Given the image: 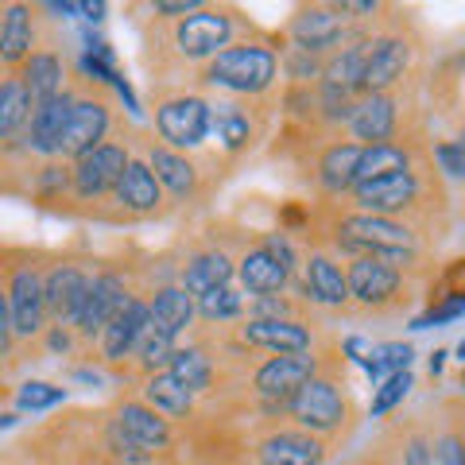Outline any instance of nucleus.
Instances as JSON below:
<instances>
[{
  "instance_id": "obj_20",
  "label": "nucleus",
  "mask_w": 465,
  "mask_h": 465,
  "mask_svg": "<svg viewBox=\"0 0 465 465\" xmlns=\"http://www.w3.org/2000/svg\"><path fill=\"white\" fill-rule=\"evenodd\" d=\"M330 442L302 427H275L256 442L260 465H322Z\"/></svg>"
},
{
  "instance_id": "obj_31",
  "label": "nucleus",
  "mask_w": 465,
  "mask_h": 465,
  "mask_svg": "<svg viewBox=\"0 0 465 465\" xmlns=\"http://www.w3.org/2000/svg\"><path fill=\"white\" fill-rule=\"evenodd\" d=\"M16 78L27 85V94H32L35 101H51L58 94H66V58L54 47H39L16 70Z\"/></svg>"
},
{
  "instance_id": "obj_10",
  "label": "nucleus",
  "mask_w": 465,
  "mask_h": 465,
  "mask_svg": "<svg viewBox=\"0 0 465 465\" xmlns=\"http://www.w3.org/2000/svg\"><path fill=\"white\" fill-rule=\"evenodd\" d=\"M326 361L318 353H272L252 369V391L256 400H264V407L287 415V403L307 388Z\"/></svg>"
},
{
  "instance_id": "obj_35",
  "label": "nucleus",
  "mask_w": 465,
  "mask_h": 465,
  "mask_svg": "<svg viewBox=\"0 0 465 465\" xmlns=\"http://www.w3.org/2000/svg\"><path fill=\"white\" fill-rule=\"evenodd\" d=\"M174 349H179V341H174L171 333H163V330L152 322L148 333L140 338L133 361H128V369H136V372H140V381H148V376H155V372H167V369H171Z\"/></svg>"
},
{
  "instance_id": "obj_39",
  "label": "nucleus",
  "mask_w": 465,
  "mask_h": 465,
  "mask_svg": "<svg viewBox=\"0 0 465 465\" xmlns=\"http://www.w3.org/2000/svg\"><path fill=\"white\" fill-rule=\"evenodd\" d=\"M411 388H415L411 372H396V376H388V381H381L376 384V396H372V419H381L391 411V407H400Z\"/></svg>"
},
{
  "instance_id": "obj_29",
  "label": "nucleus",
  "mask_w": 465,
  "mask_h": 465,
  "mask_svg": "<svg viewBox=\"0 0 465 465\" xmlns=\"http://www.w3.org/2000/svg\"><path fill=\"white\" fill-rule=\"evenodd\" d=\"M213 136H217V143H222L225 155H244L260 136L256 109L241 97L213 101Z\"/></svg>"
},
{
  "instance_id": "obj_19",
  "label": "nucleus",
  "mask_w": 465,
  "mask_h": 465,
  "mask_svg": "<svg viewBox=\"0 0 465 465\" xmlns=\"http://www.w3.org/2000/svg\"><path fill=\"white\" fill-rule=\"evenodd\" d=\"M299 280V268L287 264L283 256H275L264 241H256L252 249L237 256V283L249 299L260 295H283V291Z\"/></svg>"
},
{
  "instance_id": "obj_3",
  "label": "nucleus",
  "mask_w": 465,
  "mask_h": 465,
  "mask_svg": "<svg viewBox=\"0 0 465 465\" xmlns=\"http://www.w3.org/2000/svg\"><path fill=\"white\" fill-rule=\"evenodd\" d=\"M43 275H47V264H39L32 252H20L12 244L5 249V307L0 314H8L20 341H35L51 330Z\"/></svg>"
},
{
  "instance_id": "obj_1",
  "label": "nucleus",
  "mask_w": 465,
  "mask_h": 465,
  "mask_svg": "<svg viewBox=\"0 0 465 465\" xmlns=\"http://www.w3.org/2000/svg\"><path fill=\"white\" fill-rule=\"evenodd\" d=\"M280 70H283V58L275 54V47H268L264 39H241L229 51L210 58L206 66H198V82L229 97L252 101L272 94V85L280 82Z\"/></svg>"
},
{
  "instance_id": "obj_2",
  "label": "nucleus",
  "mask_w": 465,
  "mask_h": 465,
  "mask_svg": "<svg viewBox=\"0 0 465 465\" xmlns=\"http://www.w3.org/2000/svg\"><path fill=\"white\" fill-rule=\"evenodd\" d=\"M287 419H291V427H302L326 442L341 439L357 423V407H353V396H349L345 369L322 365V372L287 403Z\"/></svg>"
},
{
  "instance_id": "obj_42",
  "label": "nucleus",
  "mask_w": 465,
  "mask_h": 465,
  "mask_svg": "<svg viewBox=\"0 0 465 465\" xmlns=\"http://www.w3.org/2000/svg\"><path fill=\"white\" fill-rule=\"evenodd\" d=\"M202 5H206V0H155L152 12H155V16H171L174 24H179V20H186V16H194Z\"/></svg>"
},
{
  "instance_id": "obj_40",
  "label": "nucleus",
  "mask_w": 465,
  "mask_h": 465,
  "mask_svg": "<svg viewBox=\"0 0 465 465\" xmlns=\"http://www.w3.org/2000/svg\"><path fill=\"white\" fill-rule=\"evenodd\" d=\"M249 318H302V314L291 295H260L249 299Z\"/></svg>"
},
{
  "instance_id": "obj_7",
  "label": "nucleus",
  "mask_w": 465,
  "mask_h": 465,
  "mask_svg": "<svg viewBox=\"0 0 465 465\" xmlns=\"http://www.w3.org/2000/svg\"><path fill=\"white\" fill-rule=\"evenodd\" d=\"M241 32H256V27H252V20H244L237 8H229V5H202L194 16H186V20L174 24L171 43H174V51H179L186 63L206 66L210 58L229 51L232 43H241L237 39Z\"/></svg>"
},
{
  "instance_id": "obj_12",
  "label": "nucleus",
  "mask_w": 465,
  "mask_h": 465,
  "mask_svg": "<svg viewBox=\"0 0 465 465\" xmlns=\"http://www.w3.org/2000/svg\"><path fill=\"white\" fill-rule=\"evenodd\" d=\"M133 152L121 140H109L94 148L90 155H82L74 163V198L78 202H113L116 186H121L124 171L133 167Z\"/></svg>"
},
{
  "instance_id": "obj_43",
  "label": "nucleus",
  "mask_w": 465,
  "mask_h": 465,
  "mask_svg": "<svg viewBox=\"0 0 465 465\" xmlns=\"http://www.w3.org/2000/svg\"><path fill=\"white\" fill-rule=\"evenodd\" d=\"M442 365H446V353H442V349H439V353H434V357H430V376H439V372H442Z\"/></svg>"
},
{
  "instance_id": "obj_6",
  "label": "nucleus",
  "mask_w": 465,
  "mask_h": 465,
  "mask_svg": "<svg viewBox=\"0 0 465 465\" xmlns=\"http://www.w3.org/2000/svg\"><path fill=\"white\" fill-rule=\"evenodd\" d=\"M109 434L116 446V461L124 465H143L155 454H163L174 442V427L167 415H159L152 403L136 400H121L109 411Z\"/></svg>"
},
{
  "instance_id": "obj_26",
  "label": "nucleus",
  "mask_w": 465,
  "mask_h": 465,
  "mask_svg": "<svg viewBox=\"0 0 465 465\" xmlns=\"http://www.w3.org/2000/svg\"><path fill=\"white\" fill-rule=\"evenodd\" d=\"M232 280H237V260H232L225 249H217V244L191 252L179 264V283L191 291L194 299L210 295V291H217V287H229Z\"/></svg>"
},
{
  "instance_id": "obj_25",
  "label": "nucleus",
  "mask_w": 465,
  "mask_h": 465,
  "mask_svg": "<svg viewBox=\"0 0 465 465\" xmlns=\"http://www.w3.org/2000/svg\"><path fill=\"white\" fill-rule=\"evenodd\" d=\"M113 202H116V213L133 217V222H140V217H155L159 210H163V183H159V174L152 171L148 159H133V167L124 171Z\"/></svg>"
},
{
  "instance_id": "obj_36",
  "label": "nucleus",
  "mask_w": 465,
  "mask_h": 465,
  "mask_svg": "<svg viewBox=\"0 0 465 465\" xmlns=\"http://www.w3.org/2000/svg\"><path fill=\"white\" fill-rule=\"evenodd\" d=\"M198 318L202 322H217V326L244 322V318H249V299H244V291L232 287V283L217 287V291H210V295L198 299Z\"/></svg>"
},
{
  "instance_id": "obj_17",
  "label": "nucleus",
  "mask_w": 465,
  "mask_h": 465,
  "mask_svg": "<svg viewBox=\"0 0 465 465\" xmlns=\"http://www.w3.org/2000/svg\"><path fill=\"white\" fill-rule=\"evenodd\" d=\"M152 326V307H148V295H136L128 307L113 318V322L105 326V333L94 341L97 349V361L109 369H128V361H133L140 338L148 333Z\"/></svg>"
},
{
  "instance_id": "obj_14",
  "label": "nucleus",
  "mask_w": 465,
  "mask_h": 465,
  "mask_svg": "<svg viewBox=\"0 0 465 465\" xmlns=\"http://www.w3.org/2000/svg\"><path fill=\"white\" fill-rule=\"evenodd\" d=\"M136 299V291L128 287V280L116 268H101L94 275V287H90V299H85V307H82V318H78V338L82 345L90 349L101 333H105V326L113 322L116 314H121L128 302Z\"/></svg>"
},
{
  "instance_id": "obj_18",
  "label": "nucleus",
  "mask_w": 465,
  "mask_h": 465,
  "mask_svg": "<svg viewBox=\"0 0 465 465\" xmlns=\"http://www.w3.org/2000/svg\"><path fill=\"white\" fill-rule=\"evenodd\" d=\"M113 133V105L105 97H94V94H78V105H74V121H70L66 136H63V148H58V159L66 163H78L82 155H90L101 143H109Z\"/></svg>"
},
{
  "instance_id": "obj_11",
  "label": "nucleus",
  "mask_w": 465,
  "mask_h": 465,
  "mask_svg": "<svg viewBox=\"0 0 465 465\" xmlns=\"http://www.w3.org/2000/svg\"><path fill=\"white\" fill-rule=\"evenodd\" d=\"M94 268L78 264V260H54L47 264V275H43V295H47V314H51V326H78L82 307L90 299V287H94Z\"/></svg>"
},
{
  "instance_id": "obj_5",
  "label": "nucleus",
  "mask_w": 465,
  "mask_h": 465,
  "mask_svg": "<svg viewBox=\"0 0 465 465\" xmlns=\"http://www.w3.org/2000/svg\"><path fill=\"white\" fill-rule=\"evenodd\" d=\"M430 194H442L439 183H434L430 167L415 163L411 171H400V174H388V179L353 186L345 198H349V210H357V213H376V217H396V222H403V217L427 213Z\"/></svg>"
},
{
  "instance_id": "obj_33",
  "label": "nucleus",
  "mask_w": 465,
  "mask_h": 465,
  "mask_svg": "<svg viewBox=\"0 0 465 465\" xmlns=\"http://www.w3.org/2000/svg\"><path fill=\"white\" fill-rule=\"evenodd\" d=\"M411 167H415V148H411V143H403V140L376 143V148H365V155H361L357 186L388 179V174H400V171H411Z\"/></svg>"
},
{
  "instance_id": "obj_4",
  "label": "nucleus",
  "mask_w": 465,
  "mask_h": 465,
  "mask_svg": "<svg viewBox=\"0 0 465 465\" xmlns=\"http://www.w3.org/2000/svg\"><path fill=\"white\" fill-rule=\"evenodd\" d=\"M330 252H341L345 260L384 256V252H419V232L407 222H396V217L341 210L330 225Z\"/></svg>"
},
{
  "instance_id": "obj_44",
  "label": "nucleus",
  "mask_w": 465,
  "mask_h": 465,
  "mask_svg": "<svg viewBox=\"0 0 465 465\" xmlns=\"http://www.w3.org/2000/svg\"><path fill=\"white\" fill-rule=\"evenodd\" d=\"M458 361H461V365H465V338L458 341Z\"/></svg>"
},
{
  "instance_id": "obj_28",
  "label": "nucleus",
  "mask_w": 465,
  "mask_h": 465,
  "mask_svg": "<svg viewBox=\"0 0 465 465\" xmlns=\"http://www.w3.org/2000/svg\"><path fill=\"white\" fill-rule=\"evenodd\" d=\"M148 163L159 174L163 191L174 194L179 202H194L202 194V167L191 152H174L167 143H152L148 148Z\"/></svg>"
},
{
  "instance_id": "obj_41",
  "label": "nucleus",
  "mask_w": 465,
  "mask_h": 465,
  "mask_svg": "<svg viewBox=\"0 0 465 465\" xmlns=\"http://www.w3.org/2000/svg\"><path fill=\"white\" fill-rule=\"evenodd\" d=\"M434 163H439L446 174H454V179H465V140H442L430 148Z\"/></svg>"
},
{
  "instance_id": "obj_15",
  "label": "nucleus",
  "mask_w": 465,
  "mask_h": 465,
  "mask_svg": "<svg viewBox=\"0 0 465 465\" xmlns=\"http://www.w3.org/2000/svg\"><path fill=\"white\" fill-rule=\"evenodd\" d=\"M295 287L311 307L345 311L349 302H353V295H349V275L330 249H311V256L302 260V272H299Z\"/></svg>"
},
{
  "instance_id": "obj_46",
  "label": "nucleus",
  "mask_w": 465,
  "mask_h": 465,
  "mask_svg": "<svg viewBox=\"0 0 465 465\" xmlns=\"http://www.w3.org/2000/svg\"><path fill=\"white\" fill-rule=\"evenodd\" d=\"M39 465H54V461H39Z\"/></svg>"
},
{
  "instance_id": "obj_37",
  "label": "nucleus",
  "mask_w": 465,
  "mask_h": 465,
  "mask_svg": "<svg viewBox=\"0 0 465 465\" xmlns=\"http://www.w3.org/2000/svg\"><path fill=\"white\" fill-rule=\"evenodd\" d=\"M411 361H415V349L407 341H384V345H372L369 353L361 357V365H365V372L381 384L396 372H411Z\"/></svg>"
},
{
  "instance_id": "obj_22",
  "label": "nucleus",
  "mask_w": 465,
  "mask_h": 465,
  "mask_svg": "<svg viewBox=\"0 0 465 465\" xmlns=\"http://www.w3.org/2000/svg\"><path fill=\"white\" fill-rule=\"evenodd\" d=\"M35 12L39 8L32 5H5V12H0V63H5L8 74H16L27 58L43 47Z\"/></svg>"
},
{
  "instance_id": "obj_8",
  "label": "nucleus",
  "mask_w": 465,
  "mask_h": 465,
  "mask_svg": "<svg viewBox=\"0 0 465 465\" xmlns=\"http://www.w3.org/2000/svg\"><path fill=\"white\" fill-rule=\"evenodd\" d=\"M345 275H349V295H353L357 311L365 314H400L411 302L407 272L388 264V260H376V256L345 260Z\"/></svg>"
},
{
  "instance_id": "obj_21",
  "label": "nucleus",
  "mask_w": 465,
  "mask_h": 465,
  "mask_svg": "<svg viewBox=\"0 0 465 465\" xmlns=\"http://www.w3.org/2000/svg\"><path fill=\"white\" fill-rule=\"evenodd\" d=\"M400 128V101L396 94H365L353 105L345 121V133L353 136L361 148H376V143H391Z\"/></svg>"
},
{
  "instance_id": "obj_38",
  "label": "nucleus",
  "mask_w": 465,
  "mask_h": 465,
  "mask_svg": "<svg viewBox=\"0 0 465 465\" xmlns=\"http://www.w3.org/2000/svg\"><path fill=\"white\" fill-rule=\"evenodd\" d=\"M66 400V388H58L51 381H27L20 384L16 391H12V403H16V411H47V407L54 403H63Z\"/></svg>"
},
{
  "instance_id": "obj_30",
  "label": "nucleus",
  "mask_w": 465,
  "mask_h": 465,
  "mask_svg": "<svg viewBox=\"0 0 465 465\" xmlns=\"http://www.w3.org/2000/svg\"><path fill=\"white\" fill-rule=\"evenodd\" d=\"M148 307H152V322L163 333H171L174 341H179L198 318V299L183 283H159L148 295Z\"/></svg>"
},
{
  "instance_id": "obj_16",
  "label": "nucleus",
  "mask_w": 465,
  "mask_h": 465,
  "mask_svg": "<svg viewBox=\"0 0 465 465\" xmlns=\"http://www.w3.org/2000/svg\"><path fill=\"white\" fill-rule=\"evenodd\" d=\"M237 341L256 353H314V330L307 318H244Z\"/></svg>"
},
{
  "instance_id": "obj_9",
  "label": "nucleus",
  "mask_w": 465,
  "mask_h": 465,
  "mask_svg": "<svg viewBox=\"0 0 465 465\" xmlns=\"http://www.w3.org/2000/svg\"><path fill=\"white\" fill-rule=\"evenodd\" d=\"M155 133L174 152H194L213 133V101L202 94H167L155 101Z\"/></svg>"
},
{
  "instance_id": "obj_45",
  "label": "nucleus",
  "mask_w": 465,
  "mask_h": 465,
  "mask_svg": "<svg viewBox=\"0 0 465 465\" xmlns=\"http://www.w3.org/2000/svg\"><path fill=\"white\" fill-rule=\"evenodd\" d=\"M461 388H465V372H461Z\"/></svg>"
},
{
  "instance_id": "obj_13",
  "label": "nucleus",
  "mask_w": 465,
  "mask_h": 465,
  "mask_svg": "<svg viewBox=\"0 0 465 465\" xmlns=\"http://www.w3.org/2000/svg\"><path fill=\"white\" fill-rule=\"evenodd\" d=\"M415 58V39L403 27L369 35V58H365V94H396V85L407 78Z\"/></svg>"
},
{
  "instance_id": "obj_27",
  "label": "nucleus",
  "mask_w": 465,
  "mask_h": 465,
  "mask_svg": "<svg viewBox=\"0 0 465 465\" xmlns=\"http://www.w3.org/2000/svg\"><path fill=\"white\" fill-rule=\"evenodd\" d=\"M39 101L27 94V85L8 74L0 85V140H5V155H16V148L27 152V128H32Z\"/></svg>"
},
{
  "instance_id": "obj_23",
  "label": "nucleus",
  "mask_w": 465,
  "mask_h": 465,
  "mask_svg": "<svg viewBox=\"0 0 465 465\" xmlns=\"http://www.w3.org/2000/svg\"><path fill=\"white\" fill-rule=\"evenodd\" d=\"M74 105H78V94L66 90L51 101H39L35 116H32V128H27V155H43V159H58V148H63V136L70 121H74Z\"/></svg>"
},
{
  "instance_id": "obj_24",
  "label": "nucleus",
  "mask_w": 465,
  "mask_h": 465,
  "mask_svg": "<svg viewBox=\"0 0 465 465\" xmlns=\"http://www.w3.org/2000/svg\"><path fill=\"white\" fill-rule=\"evenodd\" d=\"M361 148L357 140H330L322 143V152L314 155V183L318 191L330 194V198H341L357 186V167H361Z\"/></svg>"
},
{
  "instance_id": "obj_32",
  "label": "nucleus",
  "mask_w": 465,
  "mask_h": 465,
  "mask_svg": "<svg viewBox=\"0 0 465 465\" xmlns=\"http://www.w3.org/2000/svg\"><path fill=\"white\" fill-rule=\"evenodd\" d=\"M140 400L152 403L155 411L167 415V419H191V411H194V391L186 388L183 381H174L171 372L148 376L143 388H140Z\"/></svg>"
},
{
  "instance_id": "obj_34",
  "label": "nucleus",
  "mask_w": 465,
  "mask_h": 465,
  "mask_svg": "<svg viewBox=\"0 0 465 465\" xmlns=\"http://www.w3.org/2000/svg\"><path fill=\"white\" fill-rule=\"evenodd\" d=\"M167 372L174 376V381H183L194 396H202V391L213 388V357H210V349L202 341H186V345L174 349Z\"/></svg>"
}]
</instances>
